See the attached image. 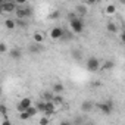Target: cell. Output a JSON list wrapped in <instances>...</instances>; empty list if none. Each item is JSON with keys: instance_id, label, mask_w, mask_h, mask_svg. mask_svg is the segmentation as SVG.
Here are the masks:
<instances>
[{"instance_id": "1", "label": "cell", "mask_w": 125, "mask_h": 125, "mask_svg": "<svg viewBox=\"0 0 125 125\" xmlns=\"http://www.w3.org/2000/svg\"><path fill=\"white\" fill-rule=\"evenodd\" d=\"M15 13H16L18 19H27V18H30L32 15V10H31V8H28V6L24 5V6H18L16 10H15Z\"/></svg>"}, {"instance_id": "2", "label": "cell", "mask_w": 125, "mask_h": 125, "mask_svg": "<svg viewBox=\"0 0 125 125\" xmlns=\"http://www.w3.org/2000/svg\"><path fill=\"white\" fill-rule=\"evenodd\" d=\"M0 3H2V10L5 13H12L18 8V5H16L15 0H13V2H12V0H0Z\"/></svg>"}, {"instance_id": "3", "label": "cell", "mask_w": 125, "mask_h": 125, "mask_svg": "<svg viewBox=\"0 0 125 125\" xmlns=\"http://www.w3.org/2000/svg\"><path fill=\"white\" fill-rule=\"evenodd\" d=\"M100 62H99V59L97 57H94V56H91V57H88L87 59V63H85V68H87V71H90V72H96V71H99L100 69Z\"/></svg>"}, {"instance_id": "4", "label": "cell", "mask_w": 125, "mask_h": 125, "mask_svg": "<svg viewBox=\"0 0 125 125\" xmlns=\"http://www.w3.org/2000/svg\"><path fill=\"white\" fill-rule=\"evenodd\" d=\"M69 24H71V30H72L75 34L83 32V30H84L83 18H74V19H69Z\"/></svg>"}, {"instance_id": "5", "label": "cell", "mask_w": 125, "mask_h": 125, "mask_svg": "<svg viewBox=\"0 0 125 125\" xmlns=\"http://www.w3.org/2000/svg\"><path fill=\"white\" fill-rule=\"evenodd\" d=\"M31 103H32V100H31L30 97H24V99H21V100L18 102V104H16L18 112H19V113H21V112H25L30 106H32Z\"/></svg>"}, {"instance_id": "6", "label": "cell", "mask_w": 125, "mask_h": 125, "mask_svg": "<svg viewBox=\"0 0 125 125\" xmlns=\"http://www.w3.org/2000/svg\"><path fill=\"white\" fill-rule=\"evenodd\" d=\"M97 107H99V110H100L103 115H110V113H112V110H113V103H112V102L97 103Z\"/></svg>"}, {"instance_id": "7", "label": "cell", "mask_w": 125, "mask_h": 125, "mask_svg": "<svg viewBox=\"0 0 125 125\" xmlns=\"http://www.w3.org/2000/svg\"><path fill=\"white\" fill-rule=\"evenodd\" d=\"M63 34H65L63 28L54 27V28L50 31V38H52V40H62V38H63Z\"/></svg>"}, {"instance_id": "8", "label": "cell", "mask_w": 125, "mask_h": 125, "mask_svg": "<svg viewBox=\"0 0 125 125\" xmlns=\"http://www.w3.org/2000/svg\"><path fill=\"white\" fill-rule=\"evenodd\" d=\"M54 112H56V103H54L53 100L46 102V110H44V113L49 116V115H53Z\"/></svg>"}, {"instance_id": "9", "label": "cell", "mask_w": 125, "mask_h": 125, "mask_svg": "<svg viewBox=\"0 0 125 125\" xmlns=\"http://www.w3.org/2000/svg\"><path fill=\"white\" fill-rule=\"evenodd\" d=\"M113 66H115V62H113V60H104L103 65L100 66V69H102V71H110Z\"/></svg>"}, {"instance_id": "10", "label": "cell", "mask_w": 125, "mask_h": 125, "mask_svg": "<svg viewBox=\"0 0 125 125\" xmlns=\"http://www.w3.org/2000/svg\"><path fill=\"white\" fill-rule=\"evenodd\" d=\"M52 90H53V93H56V94H60V93H63V90H65V85L62 84V83H54Z\"/></svg>"}, {"instance_id": "11", "label": "cell", "mask_w": 125, "mask_h": 125, "mask_svg": "<svg viewBox=\"0 0 125 125\" xmlns=\"http://www.w3.org/2000/svg\"><path fill=\"white\" fill-rule=\"evenodd\" d=\"M41 50H43L41 43H35V41H34V43L30 46V52H31V53H40Z\"/></svg>"}, {"instance_id": "12", "label": "cell", "mask_w": 125, "mask_h": 125, "mask_svg": "<svg viewBox=\"0 0 125 125\" xmlns=\"http://www.w3.org/2000/svg\"><path fill=\"white\" fill-rule=\"evenodd\" d=\"M12 59H15V60H18V59H21V56H22V50L21 49H12L10 50V54H9Z\"/></svg>"}, {"instance_id": "13", "label": "cell", "mask_w": 125, "mask_h": 125, "mask_svg": "<svg viewBox=\"0 0 125 125\" xmlns=\"http://www.w3.org/2000/svg\"><path fill=\"white\" fill-rule=\"evenodd\" d=\"M91 109H93V102L85 100V102L81 103V110H83V112H90Z\"/></svg>"}, {"instance_id": "14", "label": "cell", "mask_w": 125, "mask_h": 125, "mask_svg": "<svg viewBox=\"0 0 125 125\" xmlns=\"http://www.w3.org/2000/svg\"><path fill=\"white\" fill-rule=\"evenodd\" d=\"M5 27H6L8 30H10V31H12V30H15V28H16V22H15L13 19H10V18H9V19H6V21H5Z\"/></svg>"}, {"instance_id": "15", "label": "cell", "mask_w": 125, "mask_h": 125, "mask_svg": "<svg viewBox=\"0 0 125 125\" xmlns=\"http://www.w3.org/2000/svg\"><path fill=\"white\" fill-rule=\"evenodd\" d=\"M75 10H77V13H78L80 16H85V15H87V8H85L84 5H78Z\"/></svg>"}, {"instance_id": "16", "label": "cell", "mask_w": 125, "mask_h": 125, "mask_svg": "<svg viewBox=\"0 0 125 125\" xmlns=\"http://www.w3.org/2000/svg\"><path fill=\"white\" fill-rule=\"evenodd\" d=\"M106 31H109V32H112V34L118 32V27H116V24H113V22H107V25H106Z\"/></svg>"}, {"instance_id": "17", "label": "cell", "mask_w": 125, "mask_h": 125, "mask_svg": "<svg viewBox=\"0 0 125 125\" xmlns=\"http://www.w3.org/2000/svg\"><path fill=\"white\" fill-rule=\"evenodd\" d=\"M104 10H106L107 15H113V13H116V6L115 5H107Z\"/></svg>"}, {"instance_id": "18", "label": "cell", "mask_w": 125, "mask_h": 125, "mask_svg": "<svg viewBox=\"0 0 125 125\" xmlns=\"http://www.w3.org/2000/svg\"><path fill=\"white\" fill-rule=\"evenodd\" d=\"M35 106H37L38 112H43V113H44V110H46V100H41V102H38Z\"/></svg>"}, {"instance_id": "19", "label": "cell", "mask_w": 125, "mask_h": 125, "mask_svg": "<svg viewBox=\"0 0 125 125\" xmlns=\"http://www.w3.org/2000/svg\"><path fill=\"white\" fill-rule=\"evenodd\" d=\"M32 38H34V41H35V43H43V40H44L43 34H40V32H35V34L32 35Z\"/></svg>"}, {"instance_id": "20", "label": "cell", "mask_w": 125, "mask_h": 125, "mask_svg": "<svg viewBox=\"0 0 125 125\" xmlns=\"http://www.w3.org/2000/svg\"><path fill=\"white\" fill-rule=\"evenodd\" d=\"M43 97H44V100H46V102H50V100H53L54 94H53V93H50V91H44V93H43Z\"/></svg>"}, {"instance_id": "21", "label": "cell", "mask_w": 125, "mask_h": 125, "mask_svg": "<svg viewBox=\"0 0 125 125\" xmlns=\"http://www.w3.org/2000/svg\"><path fill=\"white\" fill-rule=\"evenodd\" d=\"M27 112H28L31 116H34V115H37V113H38V109H37V106H30V107L27 109Z\"/></svg>"}, {"instance_id": "22", "label": "cell", "mask_w": 125, "mask_h": 125, "mask_svg": "<svg viewBox=\"0 0 125 125\" xmlns=\"http://www.w3.org/2000/svg\"><path fill=\"white\" fill-rule=\"evenodd\" d=\"M53 102H54L56 104H60V103H63V97H62L60 94H56V93H54V97H53Z\"/></svg>"}, {"instance_id": "23", "label": "cell", "mask_w": 125, "mask_h": 125, "mask_svg": "<svg viewBox=\"0 0 125 125\" xmlns=\"http://www.w3.org/2000/svg\"><path fill=\"white\" fill-rule=\"evenodd\" d=\"M30 118H31V115H30V113H28L27 110H25V112H21V113H19V119H21V121H27V119H30Z\"/></svg>"}, {"instance_id": "24", "label": "cell", "mask_w": 125, "mask_h": 125, "mask_svg": "<svg viewBox=\"0 0 125 125\" xmlns=\"http://www.w3.org/2000/svg\"><path fill=\"white\" fill-rule=\"evenodd\" d=\"M0 113H2L3 116H6V115H8V109H6V106H5V104L0 106Z\"/></svg>"}, {"instance_id": "25", "label": "cell", "mask_w": 125, "mask_h": 125, "mask_svg": "<svg viewBox=\"0 0 125 125\" xmlns=\"http://www.w3.org/2000/svg\"><path fill=\"white\" fill-rule=\"evenodd\" d=\"M40 124H41V125H46V124H49V116L46 115L44 118H41V119H40Z\"/></svg>"}, {"instance_id": "26", "label": "cell", "mask_w": 125, "mask_h": 125, "mask_svg": "<svg viewBox=\"0 0 125 125\" xmlns=\"http://www.w3.org/2000/svg\"><path fill=\"white\" fill-rule=\"evenodd\" d=\"M6 50H8L6 44H5V43H0V52H2V53H6Z\"/></svg>"}, {"instance_id": "27", "label": "cell", "mask_w": 125, "mask_h": 125, "mask_svg": "<svg viewBox=\"0 0 125 125\" xmlns=\"http://www.w3.org/2000/svg\"><path fill=\"white\" fill-rule=\"evenodd\" d=\"M16 24H18V25H19L21 28H24V27H27V24H25V22H24L22 19H16Z\"/></svg>"}, {"instance_id": "28", "label": "cell", "mask_w": 125, "mask_h": 125, "mask_svg": "<svg viewBox=\"0 0 125 125\" xmlns=\"http://www.w3.org/2000/svg\"><path fill=\"white\" fill-rule=\"evenodd\" d=\"M15 2H16L18 6H24V5H27V0H15Z\"/></svg>"}, {"instance_id": "29", "label": "cell", "mask_w": 125, "mask_h": 125, "mask_svg": "<svg viewBox=\"0 0 125 125\" xmlns=\"http://www.w3.org/2000/svg\"><path fill=\"white\" fill-rule=\"evenodd\" d=\"M50 18H52V19H56V18H59V12H57V10H56V12H53V13L50 15Z\"/></svg>"}, {"instance_id": "30", "label": "cell", "mask_w": 125, "mask_h": 125, "mask_svg": "<svg viewBox=\"0 0 125 125\" xmlns=\"http://www.w3.org/2000/svg\"><path fill=\"white\" fill-rule=\"evenodd\" d=\"M99 2H102V0H87L88 5H94V3H99Z\"/></svg>"}, {"instance_id": "31", "label": "cell", "mask_w": 125, "mask_h": 125, "mask_svg": "<svg viewBox=\"0 0 125 125\" xmlns=\"http://www.w3.org/2000/svg\"><path fill=\"white\" fill-rule=\"evenodd\" d=\"M121 40L125 43V30H122V31H121Z\"/></svg>"}, {"instance_id": "32", "label": "cell", "mask_w": 125, "mask_h": 125, "mask_svg": "<svg viewBox=\"0 0 125 125\" xmlns=\"http://www.w3.org/2000/svg\"><path fill=\"white\" fill-rule=\"evenodd\" d=\"M119 3L121 5H125V0H119Z\"/></svg>"}]
</instances>
